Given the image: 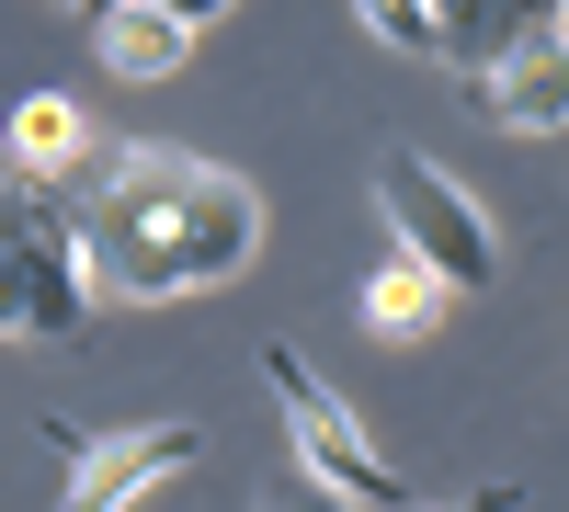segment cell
<instances>
[{
    "label": "cell",
    "instance_id": "cell-2",
    "mask_svg": "<svg viewBox=\"0 0 569 512\" xmlns=\"http://www.w3.org/2000/svg\"><path fill=\"white\" fill-rule=\"evenodd\" d=\"M91 308H103V285H91L80 205L0 171V331L12 342H80Z\"/></svg>",
    "mask_w": 569,
    "mask_h": 512
},
{
    "label": "cell",
    "instance_id": "cell-3",
    "mask_svg": "<svg viewBox=\"0 0 569 512\" xmlns=\"http://www.w3.org/2000/svg\"><path fill=\"white\" fill-rule=\"evenodd\" d=\"M376 205H388V228H399V251H421L445 273V285L467 297V285H501V228L479 217V194L445 171V160H421V149H388L376 160Z\"/></svg>",
    "mask_w": 569,
    "mask_h": 512
},
{
    "label": "cell",
    "instance_id": "cell-14",
    "mask_svg": "<svg viewBox=\"0 0 569 512\" xmlns=\"http://www.w3.org/2000/svg\"><path fill=\"white\" fill-rule=\"evenodd\" d=\"M525 12H536V23H569V0H525Z\"/></svg>",
    "mask_w": 569,
    "mask_h": 512
},
{
    "label": "cell",
    "instance_id": "cell-7",
    "mask_svg": "<svg viewBox=\"0 0 569 512\" xmlns=\"http://www.w3.org/2000/svg\"><path fill=\"white\" fill-rule=\"evenodd\" d=\"M479 91H490V114H501L512 137H558V126H569V23H525V34L479 69Z\"/></svg>",
    "mask_w": 569,
    "mask_h": 512
},
{
    "label": "cell",
    "instance_id": "cell-11",
    "mask_svg": "<svg viewBox=\"0 0 569 512\" xmlns=\"http://www.w3.org/2000/svg\"><path fill=\"white\" fill-rule=\"evenodd\" d=\"M353 23L388 46V58H445V12L433 0H353Z\"/></svg>",
    "mask_w": 569,
    "mask_h": 512
},
{
    "label": "cell",
    "instance_id": "cell-13",
    "mask_svg": "<svg viewBox=\"0 0 569 512\" xmlns=\"http://www.w3.org/2000/svg\"><path fill=\"white\" fill-rule=\"evenodd\" d=\"M160 12H182V23L206 34V23H228V0H160Z\"/></svg>",
    "mask_w": 569,
    "mask_h": 512
},
{
    "label": "cell",
    "instance_id": "cell-5",
    "mask_svg": "<svg viewBox=\"0 0 569 512\" xmlns=\"http://www.w3.org/2000/svg\"><path fill=\"white\" fill-rule=\"evenodd\" d=\"M194 455H206V433H194V422H137V433H103V444H80V455H69L58 512H126V501H149L160 479H182Z\"/></svg>",
    "mask_w": 569,
    "mask_h": 512
},
{
    "label": "cell",
    "instance_id": "cell-15",
    "mask_svg": "<svg viewBox=\"0 0 569 512\" xmlns=\"http://www.w3.org/2000/svg\"><path fill=\"white\" fill-rule=\"evenodd\" d=\"M69 12H103V0H69Z\"/></svg>",
    "mask_w": 569,
    "mask_h": 512
},
{
    "label": "cell",
    "instance_id": "cell-1",
    "mask_svg": "<svg viewBox=\"0 0 569 512\" xmlns=\"http://www.w3.org/2000/svg\"><path fill=\"white\" fill-rule=\"evenodd\" d=\"M80 240L114 308H171L262 262V194L194 149H114V171L80 194Z\"/></svg>",
    "mask_w": 569,
    "mask_h": 512
},
{
    "label": "cell",
    "instance_id": "cell-12",
    "mask_svg": "<svg viewBox=\"0 0 569 512\" xmlns=\"http://www.w3.org/2000/svg\"><path fill=\"white\" fill-rule=\"evenodd\" d=\"M262 512H353V501L330 490L319 468H284V479H262Z\"/></svg>",
    "mask_w": 569,
    "mask_h": 512
},
{
    "label": "cell",
    "instance_id": "cell-9",
    "mask_svg": "<svg viewBox=\"0 0 569 512\" xmlns=\"http://www.w3.org/2000/svg\"><path fill=\"white\" fill-rule=\"evenodd\" d=\"M445 297H456V285H445L421 251H388V262L365 273V331H376V342H421V331L445 319Z\"/></svg>",
    "mask_w": 569,
    "mask_h": 512
},
{
    "label": "cell",
    "instance_id": "cell-10",
    "mask_svg": "<svg viewBox=\"0 0 569 512\" xmlns=\"http://www.w3.org/2000/svg\"><path fill=\"white\" fill-rule=\"evenodd\" d=\"M433 12H445V58H456V69H490L501 46L536 23L525 0H433Z\"/></svg>",
    "mask_w": 569,
    "mask_h": 512
},
{
    "label": "cell",
    "instance_id": "cell-6",
    "mask_svg": "<svg viewBox=\"0 0 569 512\" xmlns=\"http://www.w3.org/2000/svg\"><path fill=\"white\" fill-rule=\"evenodd\" d=\"M0 160H12L23 182H46V194H69V205L114 171V149L91 137V114L69 103V91H23V114H12V137H0Z\"/></svg>",
    "mask_w": 569,
    "mask_h": 512
},
{
    "label": "cell",
    "instance_id": "cell-4",
    "mask_svg": "<svg viewBox=\"0 0 569 512\" xmlns=\"http://www.w3.org/2000/svg\"><path fill=\"white\" fill-rule=\"evenodd\" d=\"M262 377H273V410H284V433H297V468H319L330 490H342L353 512H421L410 501V479L376 455V433L342 410V388H319L284 342H262Z\"/></svg>",
    "mask_w": 569,
    "mask_h": 512
},
{
    "label": "cell",
    "instance_id": "cell-8",
    "mask_svg": "<svg viewBox=\"0 0 569 512\" xmlns=\"http://www.w3.org/2000/svg\"><path fill=\"white\" fill-rule=\"evenodd\" d=\"M91 46H103L114 80H171L182 58H194V23L160 12V0H103V12H91Z\"/></svg>",
    "mask_w": 569,
    "mask_h": 512
}]
</instances>
